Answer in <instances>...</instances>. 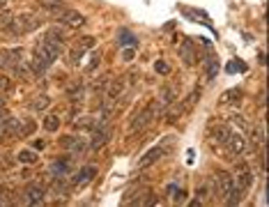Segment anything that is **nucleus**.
Here are the masks:
<instances>
[{"label": "nucleus", "instance_id": "32", "mask_svg": "<svg viewBox=\"0 0 269 207\" xmlns=\"http://www.w3.org/2000/svg\"><path fill=\"white\" fill-rule=\"evenodd\" d=\"M120 39L122 42H127V44H131V46H136V37H134L131 33H127V30H122L120 33Z\"/></svg>", "mask_w": 269, "mask_h": 207}, {"label": "nucleus", "instance_id": "37", "mask_svg": "<svg viewBox=\"0 0 269 207\" xmlns=\"http://www.w3.org/2000/svg\"><path fill=\"white\" fill-rule=\"evenodd\" d=\"M0 108H2V99H0Z\"/></svg>", "mask_w": 269, "mask_h": 207}, {"label": "nucleus", "instance_id": "31", "mask_svg": "<svg viewBox=\"0 0 269 207\" xmlns=\"http://www.w3.org/2000/svg\"><path fill=\"white\" fill-rule=\"evenodd\" d=\"M154 69L159 71V74H168V71H170V67H168V62H166V60H156Z\"/></svg>", "mask_w": 269, "mask_h": 207}, {"label": "nucleus", "instance_id": "21", "mask_svg": "<svg viewBox=\"0 0 269 207\" xmlns=\"http://www.w3.org/2000/svg\"><path fill=\"white\" fill-rule=\"evenodd\" d=\"M37 159H39L37 152H35V150H30V147H26V150H21V152H18V161H21V164H26V166L35 164Z\"/></svg>", "mask_w": 269, "mask_h": 207}, {"label": "nucleus", "instance_id": "1", "mask_svg": "<svg viewBox=\"0 0 269 207\" xmlns=\"http://www.w3.org/2000/svg\"><path fill=\"white\" fill-rule=\"evenodd\" d=\"M233 187H235L233 172H228V171H217L214 172V193H217L219 198L226 200V196L230 193Z\"/></svg>", "mask_w": 269, "mask_h": 207}, {"label": "nucleus", "instance_id": "28", "mask_svg": "<svg viewBox=\"0 0 269 207\" xmlns=\"http://www.w3.org/2000/svg\"><path fill=\"white\" fill-rule=\"evenodd\" d=\"M230 120H233L235 124H237V127H242L244 131L249 129V127H251V124H249V122H246V118H244V115H239V113H237V115H233V118H230Z\"/></svg>", "mask_w": 269, "mask_h": 207}, {"label": "nucleus", "instance_id": "23", "mask_svg": "<svg viewBox=\"0 0 269 207\" xmlns=\"http://www.w3.org/2000/svg\"><path fill=\"white\" fill-rule=\"evenodd\" d=\"M193 46H189V39L184 42V46H180V55H182V60L186 62V65H193Z\"/></svg>", "mask_w": 269, "mask_h": 207}, {"label": "nucleus", "instance_id": "11", "mask_svg": "<svg viewBox=\"0 0 269 207\" xmlns=\"http://www.w3.org/2000/svg\"><path fill=\"white\" fill-rule=\"evenodd\" d=\"M124 87H127V78L124 76L115 78L113 83H108V87H106V97L111 99V104H113L115 99H120L122 92H124Z\"/></svg>", "mask_w": 269, "mask_h": 207}, {"label": "nucleus", "instance_id": "3", "mask_svg": "<svg viewBox=\"0 0 269 207\" xmlns=\"http://www.w3.org/2000/svg\"><path fill=\"white\" fill-rule=\"evenodd\" d=\"M87 18L81 14V12H76V9H65L60 17H58V23H60L62 28H69V30H78V28L85 26Z\"/></svg>", "mask_w": 269, "mask_h": 207}, {"label": "nucleus", "instance_id": "25", "mask_svg": "<svg viewBox=\"0 0 269 207\" xmlns=\"http://www.w3.org/2000/svg\"><path fill=\"white\" fill-rule=\"evenodd\" d=\"M99 62H101V53H99V51H95V49H92V58L87 60V65H85V71H90V74H92V71H95V69L99 67Z\"/></svg>", "mask_w": 269, "mask_h": 207}, {"label": "nucleus", "instance_id": "33", "mask_svg": "<svg viewBox=\"0 0 269 207\" xmlns=\"http://www.w3.org/2000/svg\"><path fill=\"white\" fill-rule=\"evenodd\" d=\"M134 55H136V51H134V46H129V49H124V51H122V58H124L127 62H129V60H134Z\"/></svg>", "mask_w": 269, "mask_h": 207}, {"label": "nucleus", "instance_id": "29", "mask_svg": "<svg viewBox=\"0 0 269 207\" xmlns=\"http://www.w3.org/2000/svg\"><path fill=\"white\" fill-rule=\"evenodd\" d=\"M173 90H168V87H166V90H164V92H161V97H159V102H161V104H164V106H168V104H170V102H173Z\"/></svg>", "mask_w": 269, "mask_h": 207}, {"label": "nucleus", "instance_id": "8", "mask_svg": "<svg viewBox=\"0 0 269 207\" xmlns=\"http://www.w3.org/2000/svg\"><path fill=\"white\" fill-rule=\"evenodd\" d=\"M49 171H51L53 180H62V177L69 175V171H71V159L69 156H62V159H58V161H53Z\"/></svg>", "mask_w": 269, "mask_h": 207}, {"label": "nucleus", "instance_id": "17", "mask_svg": "<svg viewBox=\"0 0 269 207\" xmlns=\"http://www.w3.org/2000/svg\"><path fill=\"white\" fill-rule=\"evenodd\" d=\"M97 166H83L81 171H78V175L74 177V184H85V182H92L95 180V175H97Z\"/></svg>", "mask_w": 269, "mask_h": 207}, {"label": "nucleus", "instance_id": "2", "mask_svg": "<svg viewBox=\"0 0 269 207\" xmlns=\"http://www.w3.org/2000/svg\"><path fill=\"white\" fill-rule=\"evenodd\" d=\"M233 177H235V184H237V187H239L244 193L253 189L255 175H253V171L246 164H237V166H235V175H233Z\"/></svg>", "mask_w": 269, "mask_h": 207}, {"label": "nucleus", "instance_id": "18", "mask_svg": "<svg viewBox=\"0 0 269 207\" xmlns=\"http://www.w3.org/2000/svg\"><path fill=\"white\" fill-rule=\"evenodd\" d=\"M37 124L35 120H30V118H23V120H18V131H17V138H26L30 134H35Z\"/></svg>", "mask_w": 269, "mask_h": 207}, {"label": "nucleus", "instance_id": "4", "mask_svg": "<svg viewBox=\"0 0 269 207\" xmlns=\"http://www.w3.org/2000/svg\"><path fill=\"white\" fill-rule=\"evenodd\" d=\"M154 122V115H152V106H145L140 113H136L134 115V120H131V124H129V131H143L145 127H150Z\"/></svg>", "mask_w": 269, "mask_h": 207}, {"label": "nucleus", "instance_id": "24", "mask_svg": "<svg viewBox=\"0 0 269 207\" xmlns=\"http://www.w3.org/2000/svg\"><path fill=\"white\" fill-rule=\"evenodd\" d=\"M76 46H81L83 51H92V49L97 46V39L92 37V34H87V37H81V39H78Z\"/></svg>", "mask_w": 269, "mask_h": 207}, {"label": "nucleus", "instance_id": "10", "mask_svg": "<svg viewBox=\"0 0 269 207\" xmlns=\"http://www.w3.org/2000/svg\"><path fill=\"white\" fill-rule=\"evenodd\" d=\"M226 147H228V152H230V155H235V156L242 155L244 150H246V138H244L242 134L233 131V134H230V138H228Z\"/></svg>", "mask_w": 269, "mask_h": 207}, {"label": "nucleus", "instance_id": "30", "mask_svg": "<svg viewBox=\"0 0 269 207\" xmlns=\"http://www.w3.org/2000/svg\"><path fill=\"white\" fill-rule=\"evenodd\" d=\"M9 90H12V78L0 76V92H9Z\"/></svg>", "mask_w": 269, "mask_h": 207}, {"label": "nucleus", "instance_id": "19", "mask_svg": "<svg viewBox=\"0 0 269 207\" xmlns=\"http://www.w3.org/2000/svg\"><path fill=\"white\" fill-rule=\"evenodd\" d=\"M49 106H51V97H49V95H39L37 99H33V102H30V106H28V108L35 113V111H46Z\"/></svg>", "mask_w": 269, "mask_h": 207}, {"label": "nucleus", "instance_id": "12", "mask_svg": "<svg viewBox=\"0 0 269 207\" xmlns=\"http://www.w3.org/2000/svg\"><path fill=\"white\" fill-rule=\"evenodd\" d=\"M182 115H184V104L182 102H177V104L170 102L164 108V120L166 122H177L180 118H182Z\"/></svg>", "mask_w": 269, "mask_h": 207}, {"label": "nucleus", "instance_id": "27", "mask_svg": "<svg viewBox=\"0 0 269 207\" xmlns=\"http://www.w3.org/2000/svg\"><path fill=\"white\" fill-rule=\"evenodd\" d=\"M196 198H198V203L209 200V187H207V184H200L198 189H196Z\"/></svg>", "mask_w": 269, "mask_h": 207}, {"label": "nucleus", "instance_id": "35", "mask_svg": "<svg viewBox=\"0 0 269 207\" xmlns=\"http://www.w3.org/2000/svg\"><path fill=\"white\" fill-rule=\"evenodd\" d=\"M258 104H260V106H265V92H260V95H258Z\"/></svg>", "mask_w": 269, "mask_h": 207}, {"label": "nucleus", "instance_id": "20", "mask_svg": "<svg viewBox=\"0 0 269 207\" xmlns=\"http://www.w3.org/2000/svg\"><path fill=\"white\" fill-rule=\"evenodd\" d=\"M42 127H44L46 131H51V134H55V131L60 129V118H58L55 113H51V115H46V118H44Z\"/></svg>", "mask_w": 269, "mask_h": 207}, {"label": "nucleus", "instance_id": "6", "mask_svg": "<svg viewBox=\"0 0 269 207\" xmlns=\"http://www.w3.org/2000/svg\"><path fill=\"white\" fill-rule=\"evenodd\" d=\"M168 155V145H156V147H152V150H148L145 155L138 159V166L140 168H150L152 164H156L161 156H166Z\"/></svg>", "mask_w": 269, "mask_h": 207}, {"label": "nucleus", "instance_id": "13", "mask_svg": "<svg viewBox=\"0 0 269 207\" xmlns=\"http://www.w3.org/2000/svg\"><path fill=\"white\" fill-rule=\"evenodd\" d=\"M244 99L242 90L239 87H235V90H226L223 95L219 97V104H223V106H239Z\"/></svg>", "mask_w": 269, "mask_h": 207}, {"label": "nucleus", "instance_id": "22", "mask_svg": "<svg viewBox=\"0 0 269 207\" xmlns=\"http://www.w3.org/2000/svg\"><path fill=\"white\" fill-rule=\"evenodd\" d=\"M39 5L49 12H60V9H65V0H39Z\"/></svg>", "mask_w": 269, "mask_h": 207}, {"label": "nucleus", "instance_id": "26", "mask_svg": "<svg viewBox=\"0 0 269 207\" xmlns=\"http://www.w3.org/2000/svg\"><path fill=\"white\" fill-rule=\"evenodd\" d=\"M106 87H108V78L101 76V78H97L95 83H92V92H97V95H104Z\"/></svg>", "mask_w": 269, "mask_h": 207}, {"label": "nucleus", "instance_id": "14", "mask_svg": "<svg viewBox=\"0 0 269 207\" xmlns=\"http://www.w3.org/2000/svg\"><path fill=\"white\" fill-rule=\"evenodd\" d=\"M230 134H233V129H230L228 124H217V127H212V140H214L217 145H226Z\"/></svg>", "mask_w": 269, "mask_h": 207}, {"label": "nucleus", "instance_id": "5", "mask_svg": "<svg viewBox=\"0 0 269 207\" xmlns=\"http://www.w3.org/2000/svg\"><path fill=\"white\" fill-rule=\"evenodd\" d=\"M37 46H39V49H42V51L46 53V55H49V58H51L53 62H55L58 58H60L62 46H65V44L58 42V39H53V37H49V34H44V37H42V42L37 44Z\"/></svg>", "mask_w": 269, "mask_h": 207}, {"label": "nucleus", "instance_id": "9", "mask_svg": "<svg viewBox=\"0 0 269 207\" xmlns=\"http://www.w3.org/2000/svg\"><path fill=\"white\" fill-rule=\"evenodd\" d=\"M92 129H95V134H92V138L87 140V147H90V150H99L101 145H106V143H108L111 134H108V129H101V122H99V124H95Z\"/></svg>", "mask_w": 269, "mask_h": 207}, {"label": "nucleus", "instance_id": "36", "mask_svg": "<svg viewBox=\"0 0 269 207\" xmlns=\"http://www.w3.org/2000/svg\"><path fill=\"white\" fill-rule=\"evenodd\" d=\"M5 5H7V0H0V9L5 7Z\"/></svg>", "mask_w": 269, "mask_h": 207}, {"label": "nucleus", "instance_id": "34", "mask_svg": "<svg viewBox=\"0 0 269 207\" xmlns=\"http://www.w3.org/2000/svg\"><path fill=\"white\" fill-rule=\"evenodd\" d=\"M5 120H7V111H5V108H0V124H2Z\"/></svg>", "mask_w": 269, "mask_h": 207}, {"label": "nucleus", "instance_id": "7", "mask_svg": "<svg viewBox=\"0 0 269 207\" xmlns=\"http://www.w3.org/2000/svg\"><path fill=\"white\" fill-rule=\"evenodd\" d=\"M60 145L65 147V150H69V155H83V152L87 150V143L78 136H62Z\"/></svg>", "mask_w": 269, "mask_h": 207}, {"label": "nucleus", "instance_id": "15", "mask_svg": "<svg viewBox=\"0 0 269 207\" xmlns=\"http://www.w3.org/2000/svg\"><path fill=\"white\" fill-rule=\"evenodd\" d=\"M44 189L42 187H37V184H33V187H28L26 191H23V200L26 203H33V205H39V203H44Z\"/></svg>", "mask_w": 269, "mask_h": 207}, {"label": "nucleus", "instance_id": "16", "mask_svg": "<svg viewBox=\"0 0 269 207\" xmlns=\"http://www.w3.org/2000/svg\"><path fill=\"white\" fill-rule=\"evenodd\" d=\"M65 92H67V99H69L71 104H81V102H83V97H85V86L76 81V83H71Z\"/></svg>", "mask_w": 269, "mask_h": 207}]
</instances>
